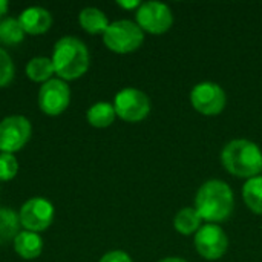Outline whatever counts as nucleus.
<instances>
[{
	"instance_id": "15",
	"label": "nucleus",
	"mask_w": 262,
	"mask_h": 262,
	"mask_svg": "<svg viewBox=\"0 0 262 262\" xmlns=\"http://www.w3.org/2000/svg\"><path fill=\"white\" fill-rule=\"evenodd\" d=\"M20 218L18 213L8 207H0V247L8 243H14L15 236L20 233Z\"/></svg>"
},
{
	"instance_id": "24",
	"label": "nucleus",
	"mask_w": 262,
	"mask_h": 262,
	"mask_svg": "<svg viewBox=\"0 0 262 262\" xmlns=\"http://www.w3.org/2000/svg\"><path fill=\"white\" fill-rule=\"evenodd\" d=\"M121 8H124V9H138L140 8V5H141V2H138V0H132V2H123V0H120V2H117Z\"/></svg>"
},
{
	"instance_id": "13",
	"label": "nucleus",
	"mask_w": 262,
	"mask_h": 262,
	"mask_svg": "<svg viewBox=\"0 0 262 262\" xmlns=\"http://www.w3.org/2000/svg\"><path fill=\"white\" fill-rule=\"evenodd\" d=\"M14 249L23 259H35L43 250V239L35 232H20L14 239Z\"/></svg>"
},
{
	"instance_id": "19",
	"label": "nucleus",
	"mask_w": 262,
	"mask_h": 262,
	"mask_svg": "<svg viewBox=\"0 0 262 262\" xmlns=\"http://www.w3.org/2000/svg\"><path fill=\"white\" fill-rule=\"evenodd\" d=\"M26 74L32 81H43L46 83L51 80L52 74H55V68L52 58L48 57H34L26 64Z\"/></svg>"
},
{
	"instance_id": "3",
	"label": "nucleus",
	"mask_w": 262,
	"mask_h": 262,
	"mask_svg": "<svg viewBox=\"0 0 262 262\" xmlns=\"http://www.w3.org/2000/svg\"><path fill=\"white\" fill-rule=\"evenodd\" d=\"M221 163L226 170L238 178H255L262 172V152L250 140H233L224 146Z\"/></svg>"
},
{
	"instance_id": "5",
	"label": "nucleus",
	"mask_w": 262,
	"mask_h": 262,
	"mask_svg": "<svg viewBox=\"0 0 262 262\" xmlns=\"http://www.w3.org/2000/svg\"><path fill=\"white\" fill-rule=\"evenodd\" d=\"M115 114L127 121V123H138L143 121L150 112V100L149 97L135 88H124L121 89L114 100Z\"/></svg>"
},
{
	"instance_id": "10",
	"label": "nucleus",
	"mask_w": 262,
	"mask_h": 262,
	"mask_svg": "<svg viewBox=\"0 0 262 262\" xmlns=\"http://www.w3.org/2000/svg\"><path fill=\"white\" fill-rule=\"evenodd\" d=\"M71 101V89L61 78H51L38 91V106L48 115H60Z\"/></svg>"
},
{
	"instance_id": "25",
	"label": "nucleus",
	"mask_w": 262,
	"mask_h": 262,
	"mask_svg": "<svg viewBox=\"0 0 262 262\" xmlns=\"http://www.w3.org/2000/svg\"><path fill=\"white\" fill-rule=\"evenodd\" d=\"M8 11V2L6 0H0V17Z\"/></svg>"
},
{
	"instance_id": "2",
	"label": "nucleus",
	"mask_w": 262,
	"mask_h": 262,
	"mask_svg": "<svg viewBox=\"0 0 262 262\" xmlns=\"http://www.w3.org/2000/svg\"><path fill=\"white\" fill-rule=\"evenodd\" d=\"M52 63L55 74L61 80H75L86 74L91 63V55L88 46L80 38L66 35L55 43Z\"/></svg>"
},
{
	"instance_id": "16",
	"label": "nucleus",
	"mask_w": 262,
	"mask_h": 262,
	"mask_svg": "<svg viewBox=\"0 0 262 262\" xmlns=\"http://www.w3.org/2000/svg\"><path fill=\"white\" fill-rule=\"evenodd\" d=\"M201 216L193 207H183L173 218V227L178 233L189 236L201 229Z\"/></svg>"
},
{
	"instance_id": "6",
	"label": "nucleus",
	"mask_w": 262,
	"mask_h": 262,
	"mask_svg": "<svg viewBox=\"0 0 262 262\" xmlns=\"http://www.w3.org/2000/svg\"><path fill=\"white\" fill-rule=\"evenodd\" d=\"M190 103L196 112L207 117H213L224 111L227 95L218 83L203 81L193 86L190 92Z\"/></svg>"
},
{
	"instance_id": "23",
	"label": "nucleus",
	"mask_w": 262,
	"mask_h": 262,
	"mask_svg": "<svg viewBox=\"0 0 262 262\" xmlns=\"http://www.w3.org/2000/svg\"><path fill=\"white\" fill-rule=\"evenodd\" d=\"M100 262H132L130 256L126 253V252H121V250H114V252H109L106 253Z\"/></svg>"
},
{
	"instance_id": "4",
	"label": "nucleus",
	"mask_w": 262,
	"mask_h": 262,
	"mask_svg": "<svg viewBox=\"0 0 262 262\" xmlns=\"http://www.w3.org/2000/svg\"><path fill=\"white\" fill-rule=\"evenodd\" d=\"M104 45L117 54L137 51L144 41V31L132 20H117L109 23L103 34Z\"/></svg>"
},
{
	"instance_id": "12",
	"label": "nucleus",
	"mask_w": 262,
	"mask_h": 262,
	"mask_svg": "<svg viewBox=\"0 0 262 262\" xmlns=\"http://www.w3.org/2000/svg\"><path fill=\"white\" fill-rule=\"evenodd\" d=\"M18 21L25 32L37 35V34L46 32L51 28L52 15L48 9H45L41 6H31V8H26L20 14Z\"/></svg>"
},
{
	"instance_id": "26",
	"label": "nucleus",
	"mask_w": 262,
	"mask_h": 262,
	"mask_svg": "<svg viewBox=\"0 0 262 262\" xmlns=\"http://www.w3.org/2000/svg\"><path fill=\"white\" fill-rule=\"evenodd\" d=\"M160 262H187V261H186V259H183V258L170 256V258H164V259H161Z\"/></svg>"
},
{
	"instance_id": "9",
	"label": "nucleus",
	"mask_w": 262,
	"mask_h": 262,
	"mask_svg": "<svg viewBox=\"0 0 262 262\" xmlns=\"http://www.w3.org/2000/svg\"><path fill=\"white\" fill-rule=\"evenodd\" d=\"M229 247V238L218 224H206L195 233V249L207 261H216L224 256Z\"/></svg>"
},
{
	"instance_id": "20",
	"label": "nucleus",
	"mask_w": 262,
	"mask_h": 262,
	"mask_svg": "<svg viewBox=\"0 0 262 262\" xmlns=\"http://www.w3.org/2000/svg\"><path fill=\"white\" fill-rule=\"evenodd\" d=\"M25 31L18 18H3L0 20V41L5 45H17L25 38Z\"/></svg>"
},
{
	"instance_id": "18",
	"label": "nucleus",
	"mask_w": 262,
	"mask_h": 262,
	"mask_svg": "<svg viewBox=\"0 0 262 262\" xmlns=\"http://www.w3.org/2000/svg\"><path fill=\"white\" fill-rule=\"evenodd\" d=\"M243 198L253 213L262 215V175L246 181L243 187Z\"/></svg>"
},
{
	"instance_id": "21",
	"label": "nucleus",
	"mask_w": 262,
	"mask_h": 262,
	"mask_svg": "<svg viewBox=\"0 0 262 262\" xmlns=\"http://www.w3.org/2000/svg\"><path fill=\"white\" fill-rule=\"evenodd\" d=\"M18 163L12 154H0V180L9 181L17 175Z\"/></svg>"
},
{
	"instance_id": "22",
	"label": "nucleus",
	"mask_w": 262,
	"mask_h": 262,
	"mask_svg": "<svg viewBox=\"0 0 262 262\" xmlns=\"http://www.w3.org/2000/svg\"><path fill=\"white\" fill-rule=\"evenodd\" d=\"M14 78V63L5 49H0V88L11 83Z\"/></svg>"
},
{
	"instance_id": "11",
	"label": "nucleus",
	"mask_w": 262,
	"mask_h": 262,
	"mask_svg": "<svg viewBox=\"0 0 262 262\" xmlns=\"http://www.w3.org/2000/svg\"><path fill=\"white\" fill-rule=\"evenodd\" d=\"M20 224L29 232L46 230L54 221V206L45 198L28 200L18 212Z\"/></svg>"
},
{
	"instance_id": "8",
	"label": "nucleus",
	"mask_w": 262,
	"mask_h": 262,
	"mask_svg": "<svg viewBox=\"0 0 262 262\" xmlns=\"http://www.w3.org/2000/svg\"><path fill=\"white\" fill-rule=\"evenodd\" d=\"M31 123L26 117L11 115L0 121V150L14 154L20 150L31 137Z\"/></svg>"
},
{
	"instance_id": "17",
	"label": "nucleus",
	"mask_w": 262,
	"mask_h": 262,
	"mask_svg": "<svg viewBox=\"0 0 262 262\" xmlns=\"http://www.w3.org/2000/svg\"><path fill=\"white\" fill-rule=\"evenodd\" d=\"M88 121L91 126L94 127H107L114 123L117 114H115V109H114V104L111 103H106V101H100V103H95L92 104L89 109H88Z\"/></svg>"
},
{
	"instance_id": "1",
	"label": "nucleus",
	"mask_w": 262,
	"mask_h": 262,
	"mask_svg": "<svg viewBox=\"0 0 262 262\" xmlns=\"http://www.w3.org/2000/svg\"><path fill=\"white\" fill-rule=\"evenodd\" d=\"M235 207V196L232 187L221 180L206 181L196 192L195 210L201 220L209 224H218L232 215Z\"/></svg>"
},
{
	"instance_id": "14",
	"label": "nucleus",
	"mask_w": 262,
	"mask_h": 262,
	"mask_svg": "<svg viewBox=\"0 0 262 262\" xmlns=\"http://www.w3.org/2000/svg\"><path fill=\"white\" fill-rule=\"evenodd\" d=\"M78 20H80L81 28L84 31H88L89 34H104V31L109 26L106 14L101 9L94 8V6L84 8L80 12Z\"/></svg>"
},
{
	"instance_id": "7",
	"label": "nucleus",
	"mask_w": 262,
	"mask_h": 262,
	"mask_svg": "<svg viewBox=\"0 0 262 262\" xmlns=\"http://www.w3.org/2000/svg\"><path fill=\"white\" fill-rule=\"evenodd\" d=\"M137 25L150 34L160 35L167 32L173 25V14L166 3L144 2L137 9Z\"/></svg>"
}]
</instances>
